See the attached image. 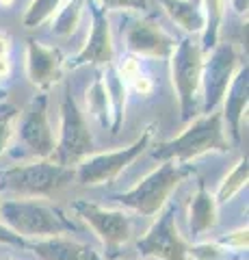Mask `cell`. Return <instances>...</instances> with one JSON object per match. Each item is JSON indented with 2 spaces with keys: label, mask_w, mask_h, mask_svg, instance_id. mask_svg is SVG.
<instances>
[{
  "label": "cell",
  "mask_w": 249,
  "mask_h": 260,
  "mask_svg": "<svg viewBox=\"0 0 249 260\" xmlns=\"http://www.w3.org/2000/svg\"><path fill=\"white\" fill-rule=\"evenodd\" d=\"M208 152H228V137L219 111L193 119L191 126L184 128L178 137L158 143L154 150V158L189 162Z\"/></svg>",
  "instance_id": "cell-1"
},
{
  "label": "cell",
  "mask_w": 249,
  "mask_h": 260,
  "mask_svg": "<svg viewBox=\"0 0 249 260\" xmlns=\"http://www.w3.org/2000/svg\"><path fill=\"white\" fill-rule=\"evenodd\" d=\"M0 219L11 232L26 239L59 237L63 232L74 230V223L61 213L42 202L30 200H7L0 202Z\"/></svg>",
  "instance_id": "cell-2"
},
{
  "label": "cell",
  "mask_w": 249,
  "mask_h": 260,
  "mask_svg": "<svg viewBox=\"0 0 249 260\" xmlns=\"http://www.w3.org/2000/svg\"><path fill=\"white\" fill-rule=\"evenodd\" d=\"M191 174V169L178 160H163V165L150 172L139 184H134L130 191L113 195V200L122 206L132 208L134 213L152 217L167 204L169 195L175 191L184 178Z\"/></svg>",
  "instance_id": "cell-3"
},
{
  "label": "cell",
  "mask_w": 249,
  "mask_h": 260,
  "mask_svg": "<svg viewBox=\"0 0 249 260\" xmlns=\"http://www.w3.org/2000/svg\"><path fill=\"white\" fill-rule=\"evenodd\" d=\"M169 59H171V83L180 102V119L191 121L199 111L204 50L199 42L187 37L182 42H175Z\"/></svg>",
  "instance_id": "cell-4"
},
{
  "label": "cell",
  "mask_w": 249,
  "mask_h": 260,
  "mask_svg": "<svg viewBox=\"0 0 249 260\" xmlns=\"http://www.w3.org/2000/svg\"><path fill=\"white\" fill-rule=\"evenodd\" d=\"M152 137H154V124H150L130 145H126V148L85 156L76 165V182L83 186H102V184L113 182L132 160H136L146 152V148H150Z\"/></svg>",
  "instance_id": "cell-5"
},
{
  "label": "cell",
  "mask_w": 249,
  "mask_h": 260,
  "mask_svg": "<svg viewBox=\"0 0 249 260\" xmlns=\"http://www.w3.org/2000/svg\"><path fill=\"white\" fill-rule=\"evenodd\" d=\"M65 178L67 167L50 158H37L33 162H22L0 172V189L24 198H42L57 191Z\"/></svg>",
  "instance_id": "cell-6"
},
{
  "label": "cell",
  "mask_w": 249,
  "mask_h": 260,
  "mask_svg": "<svg viewBox=\"0 0 249 260\" xmlns=\"http://www.w3.org/2000/svg\"><path fill=\"white\" fill-rule=\"evenodd\" d=\"M93 150V139L89 133V124L83 115V111L72 98L69 87H65L61 100V133L59 143L54 152H57V162L63 167L78 165L85 156H89Z\"/></svg>",
  "instance_id": "cell-7"
},
{
  "label": "cell",
  "mask_w": 249,
  "mask_h": 260,
  "mask_svg": "<svg viewBox=\"0 0 249 260\" xmlns=\"http://www.w3.org/2000/svg\"><path fill=\"white\" fill-rule=\"evenodd\" d=\"M238 70V54L234 44H217L208 50L202 65V113H212L221 104L228 87Z\"/></svg>",
  "instance_id": "cell-8"
},
{
  "label": "cell",
  "mask_w": 249,
  "mask_h": 260,
  "mask_svg": "<svg viewBox=\"0 0 249 260\" xmlns=\"http://www.w3.org/2000/svg\"><path fill=\"white\" fill-rule=\"evenodd\" d=\"M72 210L98 234V239L104 243V247L111 254H115L119 247H124L132 234L130 217L122 213V210H113L87 200H76L72 204Z\"/></svg>",
  "instance_id": "cell-9"
},
{
  "label": "cell",
  "mask_w": 249,
  "mask_h": 260,
  "mask_svg": "<svg viewBox=\"0 0 249 260\" xmlns=\"http://www.w3.org/2000/svg\"><path fill=\"white\" fill-rule=\"evenodd\" d=\"M158 219L150 230L136 241V249L143 256L160 258V260H187L189 245L180 237L175 225V206L165 204L158 210Z\"/></svg>",
  "instance_id": "cell-10"
},
{
  "label": "cell",
  "mask_w": 249,
  "mask_h": 260,
  "mask_svg": "<svg viewBox=\"0 0 249 260\" xmlns=\"http://www.w3.org/2000/svg\"><path fill=\"white\" fill-rule=\"evenodd\" d=\"M18 137L20 143L26 148L33 156L37 158H50L54 154V135L48 121V93L39 91L33 95V100L28 102V107L18 119Z\"/></svg>",
  "instance_id": "cell-11"
},
{
  "label": "cell",
  "mask_w": 249,
  "mask_h": 260,
  "mask_svg": "<svg viewBox=\"0 0 249 260\" xmlns=\"http://www.w3.org/2000/svg\"><path fill=\"white\" fill-rule=\"evenodd\" d=\"M91 11V32L74 59L67 65L72 70H78L83 65H111L113 63V35H111V24L106 18V11L98 7L95 3H89Z\"/></svg>",
  "instance_id": "cell-12"
},
{
  "label": "cell",
  "mask_w": 249,
  "mask_h": 260,
  "mask_svg": "<svg viewBox=\"0 0 249 260\" xmlns=\"http://www.w3.org/2000/svg\"><path fill=\"white\" fill-rule=\"evenodd\" d=\"M175 46V39L158 26L152 18H141L130 22L126 30V48L134 56L148 59H167Z\"/></svg>",
  "instance_id": "cell-13"
},
{
  "label": "cell",
  "mask_w": 249,
  "mask_h": 260,
  "mask_svg": "<svg viewBox=\"0 0 249 260\" xmlns=\"http://www.w3.org/2000/svg\"><path fill=\"white\" fill-rule=\"evenodd\" d=\"M63 72V54L52 46H44L37 39L26 42V74L30 85L39 91H48Z\"/></svg>",
  "instance_id": "cell-14"
},
{
  "label": "cell",
  "mask_w": 249,
  "mask_h": 260,
  "mask_svg": "<svg viewBox=\"0 0 249 260\" xmlns=\"http://www.w3.org/2000/svg\"><path fill=\"white\" fill-rule=\"evenodd\" d=\"M247 100H249V68L247 63L236 70L234 78L223 95V128H228L230 137L234 141H240V130H243V119L247 113Z\"/></svg>",
  "instance_id": "cell-15"
},
{
  "label": "cell",
  "mask_w": 249,
  "mask_h": 260,
  "mask_svg": "<svg viewBox=\"0 0 249 260\" xmlns=\"http://www.w3.org/2000/svg\"><path fill=\"white\" fill-rule=\"evenodd\" d=\"M26 247L33 249L42 260H102V256L91 245L61 237V234L37 239L35 243H28Z\"/></svg>",
  "instance_id": "cell-16"
},
{
  "label": "cell",
  "mask_w": 249,
  "mask_h": 260,
  "mask_svg": "<svg viewBox=\"0 0 249 260\" xmlns=\"http://www.w3.org/2000/svg\"><path fill=\"white\" fill-rule=\"evenodd\" d=\"M217 206L219 204L215 202V195L206 189L204 180H199L197 191L193 193L189 204V232L193 239L202 237L217 225Z\"/></svg>",
  "instance_id": "cell-17"
},
{
  "label": "cell",
  "mask_w": 249,
  "mask_h": 260,
  "mask_svg": "<svg viewBox=\"0 0 249 260\" xmlns=\"http://www.w3.org/2000/svg\"><path fill=\"white\" fill-rule=\"evenodd\" d=\"M102 76H104V85H106L109 104H111V133L117 135L124 124V115H126L128 85H126V80L119 76L115 65H106V70H102Z\"/></svg>",
  "instance_id": "cell-18"
},
{
  "label": "cell",
  "mask_w": 249,
  "mask_h": 260,
  "mask_svg": "<svg viewBox=\"0 0 249 260\" xmlns=\"http://www.w3.org/2000/svg\"><path fill=\"white\" fill-rule=\"evenodd\" d=\"M169 18L191 35L204 30V11L199 0H160Z\"/></svg>",
  "instance_id": "cell-19"
},
{
  "label": "cell",
  "mask_w": 249,
  "mask_h": 260,
  "mask_svg": "<svg viewBox=\"0 0 249 260\" xmlns=\"http://www.w3.org/2000/svg\"><path fill=\"white\" fill-rule=\"evenodd\" d=\"M204 11V30H202V50L208 52L219 44L223 18H226V0H199Z\"/></svg>",
  "instance_id": "cell-20"
},
{
  "label": "cell",
  "mask_w": 249,
  "mask_h": 260,
  "mask_svg": "<svg viewBox=\"0 0 249 260\" xmlns=\"http://www.w3.org/2000/svg\"><path fill=\"white\" fill-rule=\"evenodd\" d=\"M85 100H87V111L91 113V117L98 121L102 128H111V104H109V93H106L102 72L95 74L91 87L87 89Z\"/></svg>",
  "instance_id": "cell-21"
},
{
  "label": "cell",
  "mask_w": 249,
  "mask_h": 260,
  "mask_svg": "<svg viewBox=\"0 0 249 260\" xmlns=\"http://www.w3.org/2000/svg\"><path fill=\"white\" fill-rule=\"evenodd\" d=\"M247 176H249V165H247V156H240L236 160V165L230 169V174L223 178L219 189H217L215 202L217 204H226L234 198L236 193H240L247 186Z\"/></svg>",
  "instance_id": "cell-22"
},
{
  "label": "cell",
  "mask_w": 249,
  "mask_h": 260,
  "mask_svg": "<svg viewBox=\"0 0 249 260\" xmlns=\"http://www.w3.org/2000/svg\"><path fill=\"white\" fill-rule=\"evenodd\" d=\"M85 0H65V5L59 7V11L54 13L50 32L57 37H67L78 28L80 15H83Z\"/></svg>",
  "instance_id": "cell-23"
},
{
  "label": "cell",
  "mask_w": 249,
  "mask_h": 260,
  "mask_svg": "<svg viewBox=\"0 0 249 260\" xmlns=\"http://www.w3.org/2000/svg\"><path fill=\"white\" fill-rule=\"evenodd\" d=\"M61 5H63V0H33L28 5L26 13H24V26L26 28L42 26L44 22L54 18V13L59 11Z\"/></svg>",
  "instance_id": "cell-24"
},
{
  "label": "cell",
  "mask_w": 249,
  "mask_h": 260,
  "mask_svg": "<svg viewBox=\"0 0 249 260\" xmlns=\"http://www.w3.org/2000/svg\"><path fill=\"white\" fill-rule=\"evenodd\" d=\"M18 119H20V109L15 104L11 102L0 104V156H3V152L11 141L13 130L18 126Z\"/></svg>",
  "instance_id": "cell-25"
},
{
  "label": "cell",
  "mask_w": 249,
  "mask_h": 260,
  "mask_svg": "<svg viewBox=\"0 0 249 260\" xmlns=\"http://www.w3.org/2000/svg\"><path fill=\"white\" fill-rule=\"evenodd\" d=\"M189 256L195 260H240L236 251L219 245V243H197V245L189 247Z\"/></svg>",
  "instance_id": "cell-26"
},
{
  "label": "cell",
  "mask_w": 249,
  "mask_h": 260,
  "mask_svg": "<svg viewBox=\"0 0 249 260\" xmlns=\"http://www.w3.org/2000/svg\"><path fill=\"white\" fill-rule=\"evenodd\" d=\"M217 243L232 249V251H243V249H247V228H240V230L230 232V234H226V237H221Z\"/></svg>",
  "instance_id": "cell-27"
},
{
  "label": "cell",
  "mask_w": 249,
  "mask_h": 260,
  "mask_svg": "<svg viewBox=\"0 0 249 260\" xmlns=\"http://www.w3.org/2000/svg\"><path fill=\"white\" fill-rule=\"evenodd\" d=\"M104 11H143L146 9V0H100Z\"/></svg>",
  "instance_id": "cell-28"
},
{
  "label": "cell",
  "mask_w": 249,
  "mask_h": 260,
  "mask_svg": "<svg viewBox=\"0 0 249 260\" xmlns=\"http://www.w3.org/2000/svg\"><path fill=\"white\" fill-rule=\"evenodd\" d=\"M0 243H5V245H15V247H26L28 245L26 241H24L22 237H18L15 232H11L5 223H0Z\"/></svg>",
  "instance_id": "cell-29"
},
{
  "label": "cell",
  "mask_w": 249,
  "mask_h": 260,
  "mask_svg": "<svg viewBox=\"0 0 249 260\" xmlns=\"http://www.w3.org/2000/svg\"><path fill=\"white\" fill-rule=\"evenodd\" d=\"M128 87H132L136 93H141V95H150L152 93V89H154V83H152V80L146 76V74H139L136 76L134 80Z\"/></svg>",
  "instance_id": "cell-30"
},
{
  "label": "cell",
  "mask_w": 249,
  "mask_h": 260,
  "mask_svg": "<svg viewBox=\"0 0 249 260\" xmlns=\"http://www.w3.org/2000/svg\"><path fill=\"white\" fill-rule=\"evenodd\" d=\"M9 52H11V37L0 30V54H9Z\"/></svg>",
  "instance_id": "cell-31"
},
{
  "label": "cell",
  "mask_w": 249,
  "mask_h": 260,
  "mask_svg": "<svg viewBox=\"0 0 249 260\" xmlns=\"http://www.w3.org/2000/svg\"><path fill=\"white\" fill-rule=\"evenodd\" d=\"M247 5H249V0H232V9L238 15H247Z\"/></svg>",
  "instance_id": "cell-32"
},
{
  "label": "cell",
  "mask_w": 249,
  "mask_h": 260,
  "mask_svg": "<svg viewBox=\"0 0 249 260\" xmlns=\"http://www.w3.org/2000/svg\"><path fill=\"white\" fill-rule=\"evenodd\" d=\"M13 0H0V7H11Z\"/></svg>",
  "instance_id": "cell-33"
},
{
  "label": "cell",
  "mask_w": 249,
  "mask_h": 260,
  "mask_svg": "<svg viewBox=\"0 0 249 260\" xmlns=\"http://www.w3.org/2000/svg\"><path fill=\"white\" fill-rule=\"evenodd\" d=\"M3 260H11V258H3Z\"/></svg>",
  "instance_id": "cell-34"
}]
</instances>
